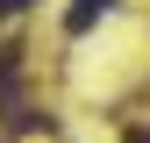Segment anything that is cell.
Masks as SVG:
<instances>
[{
    "instance_id": "cell-1",
    "label": "cell",
    "mask_w": 150,
    "mask_h": 143,
    "mask_svg": "<svg viewBox=\"0 0 150 143\" xmlns=\"http://www.w3.org/2000/svg\"><path fill=\"white\" fill-rule=\"evenodd\" d=\"M107 7H115V0H71V7H64V29H71V36H86Z\"/></svg>"
},
{
    "instance_id": "cell-2",
    "label": "cell",
    "mask_w": 150,
    "mask_h": 143,
    "mask_svg": "<svg viewBox=\"0 0 150 143\" xmlns=\"http://www.w3.org/2000/svg\"><path fill=\"white\" fill-rule=\"evenodd\" d=\"M36 0H0V22H14V14H29Z\"/></svg>"
},
{
    "instance_id": "cell-3",
    "label": "cell",
    "mask_w": 150,
    "mask_h": 143,
    "mask_svg": "<svg viewBox=\"0 0 150 143\" xmlns=\"http://www.w3.org/2000/svg\"><path fill=\"white\" fill-rule=\"evenodd\" d=\"M129 143H150V129H136V136H129Z\"/></svg>"
}]
</instances>
